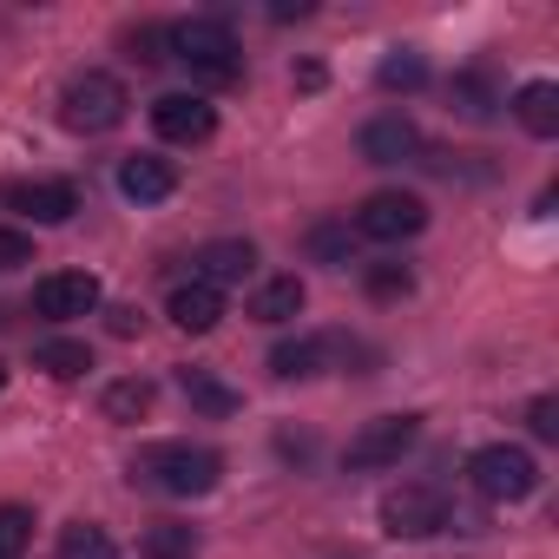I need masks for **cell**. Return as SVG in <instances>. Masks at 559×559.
Instances as JSON below:
<instances>
[{
    "instance_id": "obj_10",
    "label": "cell",
    "mask_w": 559,
    "mask_h": 559,
    "mask_svg": "<svg viewBox=\"0 0 559 559\" xmlns=\"http://www.w3.org/2000/svg\"><path fill=\"white\" fill-rule=\"evenodd\" d=\"M362 158L369 165H402V158H421V126L408 112H376L362 126Z\"/></svg>"
},
{
    "instance_id": "obj_12",
    "label": "cell",
    "mask_w": 559,
    "mask_h": 559,
    "mask_svg": "<svg viewBox=\"0 0 559 559\" xmlns=\"http://www.w3.org/2000/svg\"><path fill=\"white\" fill-rule=\"evenodd\" d=\"M119 191L132 204H165L178 191V165L171 158H152V152H132V158H119Z\"/></svg>"
},
{
    "instance_id": "obj_21",
    "label": "cell",
    "mask_w": 559,
    "mask_h": 559,
    "mask_svg": "<svg viewBox=\"0 0 559 559\" xmlns=\"http://www.w3.org/2000/svg\"><path fill=\"white\" fill-rule=\"evenodd\" d=\"M152 382L145 376H126V382H112L106 395H99V408H106V421H139V415H152Z\"/></svg>"
},
{
    "instance_id": "obj_19",
    "label": "cell",
    "mask_w": 559,
    "mask_h": 559,
    "mask_svg": "<svg viewBox=\"0 0 559 559\" xmlns=\"http://www.w3.org/2000/svg\"><path fill=\"white\" fill-rule=\"evenodd\" d=\"M178 389H185V402L204 408V415H237V389H224L211 369H178Z\"/></svg>"
},
{
    "instance_id": "obj_29",
    "label": "cell",
    "mask_w": 559,
    "mask_h": 559,
    "mask_svg": "<svg viewBox=\"0 0 559 559\" xmlns=\"http://www.w3.org/2000/svg\"><path fill=\"white\" fill-rule=\"evenodd\" d=\"M126 47H132V60H139V67L171 60V53H165V27H132V34H126Z\"/></svg>"
},
{
    "instance_id": "obj_6",
    "label": "cell",
    "mask_w": 559,
    "mask_h": 559,
    "mask_svg": "<svg viewBox=\"0 0 559 559\" xmlns=\"http://www.w3.org/2000/svg\"><path fill=\"white\" fill-rule=\"evenodd\" d=\"M382 526L395 539H428V533L448 526V493L435 480H402V487L382 493Z\"/></svg>"
},
{
    "instance_id": "obj_24",
    "label": "cell",
    "mask_w": 559,
    "mask_h": 559,
    "mask_svg": "<svg viewBox=\"0 0 559 559\" xmlns=\"http://www.w3.org/2000/svg\"><path fill=\"white\" fill-rule=\"evenodd\" d=\"M362 284H369L376 304H395V297L415 290V270H408V263H369V270H362Z\"/></svg>"
},
{
    "instance_id": "obj_27",
    "label": "cell",
    "mask_w": 559,
    "mask_h": 559,
    "mask_svg": "<svg viewBox=\"0 0 559 559\" xmlns=\"http://www.w3.org/2000/svg\"><path fill=\"white\" fill-rule=\"evenodd\" d=\"M454 106H461L467 119H487V112H493V86H487L480 73H454Z\"/></svg>"
},
{
    "instance_id": "obj_23",
    "label": "cell",
    "mask_w": 559,
    "mask_h": 559,
    "mask_svg": "<svg viewBox=\"0 0 559 559\" xmlns=\"http://www.w3.org/2000/svg\"><path fill=\"white\" fill-rule=\"evenodd\" d=\"M376 86H382V93H421V86H428V60H421V53H389V60L376 67Z\"/></svg>"
},
{
    "instance_id": "obj_1",
    "label": "cell",
    "mask_w": 559,
    "mask_h": 559,
    "mask_svg": "<svg viewBox=\"0 0 559 559\" xmlns=\"http://www.w3.org/2000/svg\"><path fill=\"white\" fill-rule=\"evenodd\" d=\"M132 480H145V487H158L171 500H198V493H211L224 480V454H211L198 441H158V448H145L132 461Z\"/></svg>"
},
{
    "instance_id": "obj_17",
    "label": "cell",
    "mask_w": 559,
    "mask_h": 559,
    "mask_svg": "<svg viewBox=\"0 0 559 559\" xmlns=\"http://www.w3.org/2000/svg\"><path fill=\"white\" fill-rule=\"evenodd\" d=\"M513 119H520L533 139H552V132H559V86H552V80H526V86L513 93Z\"/></svg>"
},
{
    "instance_id": "obj_26",
    "label": "cell",
    "mask_w": 559,
    "mask_h": 559,
    "mask_svg": "<svg viewBox=\"0 0 559 559\" xmlns=\"http://www.w3.org/2000/svg\"><path fill=\"white\" fill-rule=\"evenodd\" d=\"M349 243H356V230H349V224H336V217L310 230V250H317V263H349Z\"/></svg>"
},
{
    "instance_id": "obj_5",
    "label": "cell",
    "mask_w": 559,
    "mask_h": 559,
    "mask_svg": "<svg viewBox=\"0 0 559 559\" xmlns=\"http://www.w3.org/2000/svg\"><path fill=\"white\" fill-rule=\"evenodd\" d=\"M349 230L369 237V243H408V237L428 230V204H421L415 191H369V198L356 204V224H349Z\"/></svg>"
},
{
    "instance_id": "obj_3",
    "label": "cell",
    "mask_w": 559,
    "mask_h": 559,
    "mask_svg": "<svg viewBox=\"0 0 559 559\" xmlns=\"http://www.w3.org/2000/svg\"><path fill=\"white\" fill-rule=\"evenodd\" d=\"M126 86L112 80V73H99V67H86V73H73L67 86H60V126L67 132H80V139H93V132H112L119 119H126Z\"/></svg>"
},
{
    "instance_id": "obj_28",
    "label": "cell",
    "mask_w": 559,
    "mask_h": 559,
    "mask_svg": "<svg viewBox=\"0 0 559 559\" xmlns=\"http://www.w3.org/2000/svg\"><path fill=\"white\" fill-rule=\"evenodd\" d=\"M21 263H34V237H27V230H14V224H0V276L21 270Z\"/></svg>"
},
{
    "instance_id": "obj_11",
    "label": "cell",
    "mask_w": 559,
    "mask_h": 559,
    "mask_svg": "<svg viewBox=\"0 0 559 559\" xmlns=\"http://www.w3.org/2000/svg\"><path fill=\"white\" fill-rule=\"evenodd\" d=\"M257 270V243L250 237H217V243H204L198 257H191V276H204V284H243V276Z\"/></svg>"
},
{
    "instance_id": "obj_8",
    "label": "cell",
    "mask_w": 559,
    "mask_h": 559,
    "mask_svg": "<svg viewBox=\"0 0 559 559\" xmlns=\"http://www.w3.org/2000/svg\"><path fill=\"white\" fill-rule=\"evenodd\" d=\"M152 126L165 145H204L217 132V106L204 93H158L152 99Z\"/></svg>"
},
{
    "instance_id": "obj_31",
    "label": "cell",
    "mask_w": 559,
    "mask_h": 559,
    "mask_svg": "<svg viewBox=\"0 0 559 559\" xmlns=\"http://www.w3.org/2000/svg\"><path fill=\"white\" fill-rule=\"evenodd\" d=\"M106 330H112V336H139V330H145V317H139L132 304H112V310H106Z\"/></svg>"
},
{
    "instance_id": "obj_22",
    "label": "cell",
    "mask_w": 559,
    "mask_h": 559,
    "mask_svg": "<svg viewBox=\"0 0 559 559\" xmlns=\"http://www.w3.org/2000/svg\"><path fill=\"white\" fill-rule=\"evenodd\" d=\"M53 552H60V559H119V546H112V533H106L99 520H73Z\"/></svg>"
},
{
    "instance_id": "obj_32",
    "label": "cell",
    "mask_w": 559,
    "mask_h": 559,
    "mask_svg": "<svg viewBox=\"0 0 559 559\" xmlns=\"http://www.w3.org/2000/svg\"><path fill=\"white\" fill-rule=\"evenodd\" d=\"M297 86H304V93H317V86H323V67H317V60H304V67H297Z\"/></svg>"
},
{
    "instance_id": "obj_20",
    "label": "cell",
    "mask_w": 559,
    "mask_h": 559,
    "mask_svg": "<svg viewBox=\"0 0 559 559\" xmlns=\"http://www.w3.org/2000/svg\"><path fill=\"white\" fill-rule=\"evenodd\" d=\"M139 552H145V559H198V526H185V520H158V526H145Z\"/></svg>"
},
{
    "instance_id": "obj_7",
    "label": "cell",
    "mask_w": 559,
    "mask_h": 559,
    "mask_svg": "<svg viewBox=\"0 0 559 559\" xmlns=\"http://www.w3.org/2000/svg\"><path fill=\"white\" fill-rule=\"evenodd\" d=\"M415 441H421V415H376V421H362V428L349 435L343 461L362 467V474H376V467H395Z\"/></svg>"
},
{
    "instance_id": "obj_16",
    "label": "cell",
    "mask_w": 559,
    "mask_h": 559,
    "mask_svg": "<svg viewBox=\"0 0 559 559\" xmlns=\"http://www.w3.org/2000/svg\"><path fill=\"white\" fill-rule=\"evenodd\" d=\"M323 362H330V343H323V336H284V343L270 349V376H276V382H304V376H317Z\"/></svg>"
},
{
    "instance_id": "obj_4",
    "label": "cell",
    "mask_w": 559,
    "mask_h": 559,
    "mask_svg": "<svg viewBox=\"0 0 559 559\" xmlns=\"http://www.w3.org/2000/svg\"><path fill=\"white\" fill-rule=\"evenodd\" d=\"M467 480H474V493L493 500V507L533 500V493H539V461H533L526 448H513V441H487V448L467 454Z\"/></svg>"
},
{
    "instance_id": "obj_18",
    "label": "cell",
    "mask_w": 559,
    "mask_h": 559,
    "mask_svg": "<svg viewBox=\"0 0 559 559\" xmlns=\"http://www.w3.org/2000/svg\"><path fill=\"white\" fill-rule=\"evenodd\" d=\"M34 369H47L53 382H73V376H86V369H93V349H86V343H73V336H53V343H40V349H34Z\"/></svg>"
},
{
    "instance_id": "obj_33",
    "label": "cell",
    "mask_w": 559,
    "mask_h": 559,
    "mask_svg": "<svg viewBox=\"0 0 559 559\" xmlns=\"http://www.w3.org/2000/svg\"><path fill=\"white\" fill-rule=\"evenodd\" d=\"M0 389H8V362H0Z\"/></svg>"
},
{
    "instance_id": "obj_25",
    "label": "cell",
    "mask_w": 559,
    "mask_h": 559,
    "mask_svg": "<svg viewBox=\"0 0 559 559\" xmlns=\"http://www.w3.org/2000/svg\"><path fill=\"white\" fill-rule=\"evenodd\" d=\"M34 539V513L27 507H0V559H21Z\"/></svg>"
},
{
    "instance_id": "obj_15",
    "label": "cell",
    "mask_w": 559,
    "mask_h": 559,
    "mask_svg": "<svg viewBox=\"0 0 559 559\" xmlns=\"http://www.w3.org/2000/svg\"><path fill=\"white\" fill-rule=\"evenodd\" d=\"M304 304H310L304 276H270V284L250 297V317H257V323H270V330H284V323H297V317H304Z\"/></svg>"
},
{
    "instance_id": "obj_2",
    "label": "cell",
    "mask_w": 559,
    "mask_h": 559,
    "mask_svg": "<svg viewBox=\"0 0 559 559\" xmlns=\"http://www.w3.org/2000/svg\"><path fill=\"white\" fill-rule=\"evenodd\" d=\"M165 53L185 60V67H191L198 80H211V86H230V80L243 73L237 34H230L224 21H171V27H165Z\"/></svg>"
},
{
    "instance_id": "obj_14",
    "label": "cell",
    "mask_w": 559,
    "mask_h": 559,
    "mask_svg": "<svg viewBox=\"0 0 559 559\" xmlns=\"http://www.w3.org/2000/svg\"><path fill=\"white\" fill-rule=\"evenodd\" d=\"M165 317H171L178 330L204 336V330H217V317H224V290H217V284H204V276H191V284H178V290H171Z\"/></svg>"
},
{
    "instance_id": "obj_9",
    "label": "cell",
    "mask_w": 559,
    "mask_h": 559,
    "mask_svg": "<svg viewBox=\"0 0 559 559\" xmlns=\"http://www.w3.org/2000/svg\"><path fill=\"white\" fill-rule=\"evenodd\" d=\"M34 310L47 323H73V317H93L99 310V276L93 270H53L34 284Z\"/></svg>"
},
{
    "instance_id": "obj_30",
    "label": "cell",
    "mask_w": 559,
    "mask_h": 559,
    "mask_svg": "<svg viewBox=\"0 0 559 559\" xmlns=\"http://www.w3.org/2000/svg\"><path fill=\"white\" fill-rule=\"evenodd\" d=\"M526 428H533L539 441H559V402H552V395H539V402L526 408Z\"/></svg>"
},
{
    "instance_id": "obj_13",
    "label": "cell",
    "mask_w": 559,
    "mask_h": 559,
    "mask_svg": "<svg viewBox=\"0 0 559 559\" xmlns=\"http://www.w3.org/2000/svg\"><path fill=\"white\" fill-rule=\"evenodd\" d=\"M8 204H14V211H27L34 224H67V217L80 211V191H73L67 178H27V185H14V191H8Z\"/></svg>"
}]
</instances>
